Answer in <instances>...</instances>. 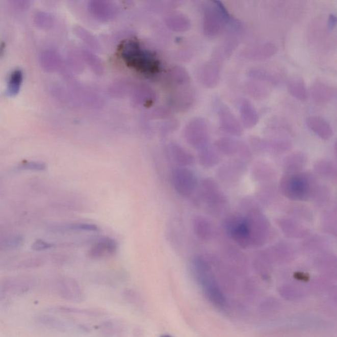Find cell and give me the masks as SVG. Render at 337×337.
<instances>
[{"label": "cell", "mask_w": 337, "mask_h": 337, "mask_svg": "<svg viewBox=\"0 0 337 337\" xmlns=\"http://www.w3.org/2000/svg\"><path fill=\"white\" fill-rule=\"evenodd\" d=\"M278 306H279V302L277 300L274 298H268L260 305V311L262 313L269 314L275 312Z\"/></svg>", "instance_id": "obj_21"}, {"label": "cell", "mask_w": 337, "mask_h": 337, "mask_svg": "<svg viewBox=\"0 0 337 337\" xmlns=\"http://www.w3.org/2000/svg\"><path fill=\"white\" fill-rule=\"evenodd\" d=\"M192 228L194 235L201 241H209L214 234L212 223L209 219L203 216L194 217L192 220Z\"/></svg>", "instance_id": "obj_13"}, {"label": "cell", "mask_w": 337, "mask_h": 337, "mask_svg": "<svg viewBox=\"0 0 337 337\" xmlns=\"http://www.w3.org/2000/svg\"><path fill=\"white\" fill-rule=\"evenodd\" d=\"M19 169L20 170L44 171L46 169V165L42 162H26L20 165Z\"/></svg>", "instance_id": "obj_22"}, {"label": "cell", "mask_w": 337, "mask_h": 337, "mask_svg": "<svg viewBox=\"0 0 337 337\" xmlns=\"http://www.w3.org/2000/svg\"><path fill=\"white\" fill-rule=\"evenodd\" d=\"M200 192L203 200L212 209H219L227 203L225 194L213 178H204L201 182Z\"/></svg>", "instance_id": "obj_7"}, {"label": "cell", "mask_w": 337, "mask_h": 337, "mask_svg": "<svg viewBox=\"0 0 337 337\" xmlns=\"http://www.w3.org/2000/svg\"><path fill=\"white\" fill-rule=\"evenodd\" d=\"M270 256L266 252H260L254 260V268L260 275L266 277L269 273Z\"/></svg>", "instance_id": "obj_19"}, {"label": "cell", "mask_w": 337, "mask_h": 337, "mask_svg": "<svg viewBox=\"0 0 337 337\" xmlns=\"http://www.w3.org/2000/svg\"><path fill=\"white\" fill-rule=\"evenodd\" d=\"M312 98L318 103H325L331 101L336 96L337 90L326 83L315 81L310 88Z\"/></svg>", "instance_id": "obj_11"}, {"label": "cell", "mask_w": 337, "mask_h": 337, "mask_svg": "<svg viewBox=\"0 0 337 337\" xmlns=\"http://www.w3.org/2000/svg\"><path fill=\"white\" fill-rule=\"evenodd\" d=\"M337 24V17L335 15L330 14L329 19H328V28L329 29H334Z\"/></svg>", "instance_id": "obj_28"}, {"label": "cell", "mask_w": 337, "mask_h": 337, "mask_svg": "<svg viewBox=\"0 0 337 337\" xmlns=\"http://www.w3.org/2000/svg\"><path fill=\"white\" fill-rule=\"evenodd\" d=\"M246 170V164L240 160L223 164L219 167L218 176L223 182L234 183L238 182L240 177Z\"/></svg>", "instance_id": "obj_10"}, {"label": "cell", "mask_w": 337, "mask_h": 337, "mask_svg": "<svg viewBox=\"0 0 337 337\" xmlns=\"http://www.w3.org/2000/svg\"><path fill=\"white\" fill-rule=\"evenodd\" d=\"M306 125L309 129L323 140H328L332 137V128L326 120L319 116L309 117L306 119Z\"/></svg>", "instance_id": "obj_12"}, {"label": "cell", "mask_w": 337, "mask_h": 337, "mask_svg": "<svg viewBox=\"0 0 337 337\" xmlns=\"http://www.w3.org/2000/svg\"><path fill=\"white\" fill-rule=\"evenodd\" d=\"M53 247V245L51 244L46 243L42 240H37L35 242H34L33 245H32V249L35 251H42L49 249Z\"/></svg>", "instance_id": "obj_26"}, {"label": "cell", "mask_w": 337, "mask_h": 337, "mask_svg": "<svg viewBox=\"0 0 337 337\" xmlns=\"http://www.w3.org/2000/svg\"><path fill=\"white\" fill-rule=\"evenodd\" d=\"M170 157L172 161L178 167H187L193 164L194 158L191 153L183 150L178 146H172L170 148Z\"/></svg>", "instance_id": "obj_16"}, {"label": "cell", "mask_w": 337, "mask_h": 337, "mask_svg": "<svg viewBox=\"0 0 337 337\" xmlns=\"http://www.w3.org/2000/svg\"><path fill=\"white\" fill-rule=\"evenodd\" d=\"M245 218L249 232L250 246L259 248L263 246L270 230L268 219L259 208L255 207L246 212Z\"/></svg>", "instance_id": "obj_2"}, {"label": "cell", "mask_w": 337, "mask_h": 337, "mask_svg": "<svg viewBox=\"0 0 337 337\" xmlns=\"http://www.w3.org/2000/svg\"><path fill=\"white\" fill-rule=\"evenodd\" d=\"M191 267L194 277L202 287L205 295L221 286L216 279L211 265L203 257H194L192 260Z\"/></svg>", "instance_id": "obj_3"}, {"label": "cell", "mask_w": 337, "mask_h": 337, "mask_svg": "<svg viewBox=\"0 0 337 337\" xmlns=\"http://www.w3.org/2000/svg\"><path fill=\"white\" fill-rule=\"evenodd\" d=\"M21 79L22 74L21 72L16 71L14 73L11 74L10 83H9L11 93H15L16 90H19Z\"/></svg>", "instance_id": "obj_23"}, {"label": "cell", "mask_w": 337, "mask_h": 337, "mask_svg": "<svg viewBox=\"0 0 337 337\" xmlns=\"http://www.w3.org/2000/svg\"><path fill=\"white\" fill-rule=\"evenodd\" d=\"M288 90L292 96L298 100H306L307 92L304 79L299 76L291 79L288 83Z\"/></svg>", "instance_id": "obj_17"}, {"label": "cell", "mask_w": 337, "mask_h": 337, "mask_svg": "<svg viewBox=\"0 0 337 337\" xmlns=\"http://www.w3.org/2000/svg\"><path fill=\"white\" fill-rule=\"evenodd\" d=\"M171 178L174 189L185 197L192 195L197 188V178L195 174L187 167H176L172 172Z\"/></svg>", "instance_id": "obj_5"}, {"label": "cell", "mask_w": 337, "mask_h": 337, "mask_svg": "<svg viewBox=\"0 0 337 337\" xmlns=\"http://www.w3.org/2000/svg\"><path fill=\"white\" fill-rule=\"evenodd\" d=\"M22 241L23 240H22L21 237H13V238L8 240V241L4 244V246L8 249H12V248L17 247L18 246H19L22 243Z\"/></svg>", "instance_id": "obj_27"}, {"label": "cell", "mask_w": 337, "mask_h": 337, "mask_svg": "<svg viewBox=\"0 0 337 337\" xmlns=\"http://www.w3.org/2000/svg\"><path fill=\"white\" fill-rule=\"evenodd\" d=\"M160 337H173L171 335H168V334H164V335H162Z\"/></svg>", "instance_id": "obj_30"}, {"label": "cell", "mask_w": 337, "mask_h": 337, "mask_svg": "<svg viewBox=\"0 0 337 337\" xmlns=\"http://www.w3.org/2000/svg\"><path fill=\"white\" fill-rule=\"evenodd\" d=\"M220 161V156L212 150H204L201 151L198 155L199 164L205 168L216 166Z\"/></svg>", "instance_id": "obj_18"}, {"label": "cell", "mask_w": 337, "mask_h": 337, "mask_svg": "<svg viewBox=\"0 0 337 337\" xmlns=\"http://www.w3.org/2000/svg\"><path fill=\"white\" fill-rule=\"evenodd\" d=\"M280 295L288 300L300 299L304 296V293L295 287H283L280 291Z\"/></svg>", "instance_id": "obj_20"}, {"label": "cell", "mask_w": 337, "mask_h": 337, "mask_svg": "<svg viewBox=\"0 0 337 337\" xmlns=\"http://www.w3.org/2000/svg\"><path fill=\"white\" fill-rule=\"evenodd\" d=\"M119 54L128 67L140 73L150 74L155 71V59L149 52L141 48L135 40H127L119 47Z\"/></svg>", "instance_id": "obj_1"}, {"label": "cell", "mask_w": 337, "mask_h": 337, "mask_svg": "<svg viewBox=\"0 0 337 337\" xmlns=\"http://www.w3.org/2000/svg\"><path fill=\"white\" fill-rule=\"evenodd\" d=\"M67 229L86 230V231H94L98 230V227L94 224L90 223H73L67 226Z\"/></svg>", "instance_id": "obj_24"}, {"label": "cell", "mask_w": 337, "mask_h": 337, "mask_svg": "<svg viewBox=\"0 0 337 337\" xmlns=\"http://www.w3.org/2000/svg\"><path fill=\"white\" fill-rule=\"evenodd\" d=\"M117 244L114 240L107 238L99 240L90 250V257L93 259H99L105 256V254H113L116 250Z\"/></svg>", "instance_id": "obj_14"}, {"label": "cell", "mask_w": 337, "mask_h": 337, "mask_svg": "<svg viewBox=\"0 0 337 337\" xmlns=\"http://www.w3.org/2000/svg\"><path fill=\"white\" fill-rule=\"evenodd\" d=\"M99 331L103 337H124L126 326L121 321L110 320L101 323Z\"/></svg>", "instance_id": "obj_15"}, {"label": "cell", "mask_w": 337, "mask_h": 337, "mask_svg": "<svg viewBox=\"0 0 337 337\" xmlns=\"http://www.w3.org/2000/svg\"><path fill=\"white\" fill-rule=\"evenodd\" d=\"M332 297H333V299L334 301H335L336 304H337V289H336L335 291H334L332 293Z\"/></svg>", "instance_id": "obj_29"}, {"label": "cell", "mask_w": 337, "mask_h": 337, "mask_svg": "<svg viewBox=\"0 0 337 337\" xmlns=\"http://www.w3.org/2000/svg\"><path fill=\"white\" fill-rule=\"evenodd\" d=\"M38 324L53 331L67 332L72 334H85L89 331V329L85 325L78 324L70 321L63 320L50 315H40L37 316Z\"/></svg>", "instance_id": "obj_6"}, {"label": "cell", "mask_w": 337, "mask_h": 337, "mask_svg": "<svg viewBox=\"0 0 337 337\" xmlns=\"http://www.w3.org/2000/svg\"><path fill=\"white\" fill-rule=\"evenodd\" d=\"M224 228L240 247L246 249L250 246L249 232L245 217L238 214H231L224 220Z\"/></svg>", "instance_id": "obj_4"}, {"label": "cell", "mask_w": 337, "mask_h": 337, "mask_svg": "<svg viewBox=\"0 0 337 337\" xmlns=\"http://www.w3.org/2000/svg\"><path fill=\"white\" fill-rule=\"evenodd\" d=\"M56 295L61 298L73 302H80L83 300V293L79 284L71 279H61L54 286Z\"/></svg>", "instance_id": "obj_8"}, {"label": "cell", "mask_w": 337, "mask_h": 337, "mask_svg": "<svg viewBox=\"0 0 337 337\" xmlns=\"http://www.w3.org/2000/svg\"><path fill=\"white\" fill-rule=\"evenodd\" d=\"M34 282L29 279H11L2 282L0 286L1 298L20 295L30 291L33 288Z\"/></svg>", "instance_id": "obj_9"}, {"label": "cell", "mask_w": 337, "mask_h": 337, "mask_svg": "<svg viewBox=\"0 0 337 337\" xmlns=\"http://www.w3.org/2000/svg\"><path fill=\"white\" fill-rule=\"evenodd\" d=\"M218 148L223 154L232 155L237 153L236 146L230 142H223L218 144Z\"/></svg>", "instance_id": "obj_25"}]
</instances>
